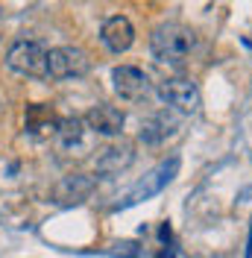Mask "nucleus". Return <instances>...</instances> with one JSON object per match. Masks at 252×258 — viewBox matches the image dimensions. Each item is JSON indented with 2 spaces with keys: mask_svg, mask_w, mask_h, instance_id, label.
<instances>
[{
  "mask_svg": "<svg viewBox=\"0 0 252 258\" xmlns=\"http://www.w3.org/2000/svg\"><path fill=\"white\" fill-rule=\"evenodd\" d=\"M179 173V159H167V161H161L158 167H153L147 176L132 188V191L126 194L123 200L114 206V211H120V209H132V206H138V203H144V200H153L156 194H161L170 182H173V176Z\"/></svg>",
  "mask_w": 252,
  "mask_h": 258,
  "instance_id": "nucleus-2",
  "label": "nucleus"
},
{
  "mask_svg": "<svg viewBox=\"0 0 252 258\" xmlns=\"http://www.w3.org/2000/svg\"><path fill=\"white\" fill-rule=\"evenodd\" d=\"M6 68L21 77H47V50L41 41H15L6 53Z\"/></svg>",
  "mask_w": 252,
  "mask_h": 258,
  "instance_id": "nucleus-3",
  "label": "nucleus"
},
{
  "mask_svg": "<svg viewBox=\"0 0 252 258\" xmlns=\"http://www.w3.org/2000/svg\"><path fill=\"white\" fill-rule=\"evenodd\" d=\"M158 258H176V255H173V249H161V252H158Z\"/></svg>",
  "mask_w": 252,
  "mask_h": 258,
  "instance_id": "nucleus-14",
  "label": "nucleus"
},
{
  "mask_svg": "<svg viewBox=\"0 0 252 258\" xmlns=\"http://www.w3.org/2000/svg\"><path fill=\"white\" fill-rule=\"evenodd\" d=\"M158 97L161 103H167L170 109L182 114H194L200 109V88L197 82L188 80V77H170L158 85Z\"/></svg>",
  "mask_w": 252,
  "mask_h": 258,
  "instance_id": "nucleus-5",
  "label": "nucleus"
},
{
  "mask_svg": "<svg viewBox=\"0 0 252 258\" xmlns=\"http://www.w3.org/2000/svg\"><path fill=\"white\" fill-rule=\"evenodd\" d=\"M132 159H135L132 144L120 141V144H109L106 150H100L94 167H97V173H100V176H117L120 170H126V167L132 164Z\"/></svg>",
  "mask_w": 252,
  "mask_h": 258,
  "instance_id": "nucleus-9",
  "label": "nucleus"
},
{
  "mask_svg": "<svg viewBox=\"0 0 252 258\" xmlns=\"http://www.w3.org/2000/svg\"><path fill=\"white\" fill-rule=\"evenodd\" d=\"M27 129L32 135H44V132H53L56 129V114L50 106L44 103H35V106H27Z\"/></svg>",
  "mask_w": 252,
  "mask_h": 258,
  "instance_id": "nucleus-13",
  "label": "nucleus"
},
{
  "mask_svg": "<svg viewBox=\"0 0 252 258\" xmlns=\"http://www.w3.org/2000/svg\"><path fill=\"white\" fill-rule=\"evenodd\" d=\"M176 129H179V120L176 114L170 112H158L153 117H147L141 123V141L144 144H161L164 138H170Z\"/></svg>",
  "mask_w": 252,
  "mask_h": 258,
  "instance_id": "nucleus-11",
  "label": "nucleus"
},
{
  "mask_svg": "<svg viewBox=\"0 0 252 258\" xmlns=\"http://www.w3.org/2000/svg\"><path fill=\"white\" fill-rule=\"evenodd\" d=\"M111 82H114V91L123 97V100H141L150 91V80L141 68L135 64H117L111 71Z\"/></svg>",
  "mask_w": 252,
  "mask_h": 258,
  "instance_id": "nucleus-7",
  "label": "nucleus"
},
{
  "mask_svg": "<svg viewBox=\"0 0 252 258\" xmlns=\"http://www.w3.org/2000/svg\"><path fill=\"white\" fill-rule=\"evenodd\" d=\"M194 47H197V35L182 24H158L150 35V53L161 64H182Z\"/></svg>",
  "mask_w": 252,
  "mask_h": 258,
  "instance_id": "nucleus-1",
  "label": "nucleus"
},
{
  "mask_svg": "<svg viewBox=\"0 0 252 258\" xmlns=\"http://www.w3.org/2000/svg\"><path fill=\"white\" fill-rule=\"evenodd\" d=\"M56 138H59V144L62 147H79L82 144V135H85V120L82 117H59L56 120Z\"/></svg>",
  "mask_w": 252,
  "mask_h": 258,
  "instance_id": "nucleus-12",
  "label": "nucleus"
},
{
  "mask_svg": "<svg viewBox=\"0 0 252 258\" xmlns=\"http://www.w3.org/2000/svg\"><path fill=\"white\" fill-rule=\"evenodd\" d=\"M94 194V179L82 176V173H71L56 185V203L59 206H79Z\"/></svg>",
  "mask_w": 252,
  "mask_h": 258,
  "instance_id": "nucleus-10",
  "label": "nucleus"
},
{
  "mask_svg": "<svg viewBox=\"0 0 252 258\" xmlns=\"http://www.w3.org/2000/svg\"><path fill=\"white\" fill-rule=\"evenodd\" d=\"M100 41H103L106 50H111V53H126V50L132 47V41H135L132 21L123 18V15L109 18V21L103 24V30H100Z\"/></svg>",
  "mask_w": 252,
  "mask_h": 258,
  "instance_id": "nucleus-8",
  "label": "nucleus"
},
{
  "mask_svg": "<svg viewBox=\"0 0 252 258\" xmlns=\"http://www.w3.org/2000/svg\"><path fill=\"white\" fill-rule=\"evenodd\" d=\"M85 126L103 135V138H114L120 135L126 126V114L117 109V106H109V103H100V106H91L88 114H85Z\"/></svg>",
  "mask_w": 252,
  "mask_h": 258,
  "instance_id": "nucleus-6",
  "label": "nucleus"
},
{
  "mask_svg": "<svg viewBox=\"0 0 252 258\" xmlns=\"http://www.w3.org/2000/svg\"><path fill=\"white\" fill-rule=\"evenodd\" d=\"M91 71L88 53L79 47H53L47 50V77L50 80H77Z\"/></svg>",
  "mask_w": 252,
  "mask_h": 258,
  "instance_id": "nucleus-4",
  "label": "nucleus"
}]
</instances>
